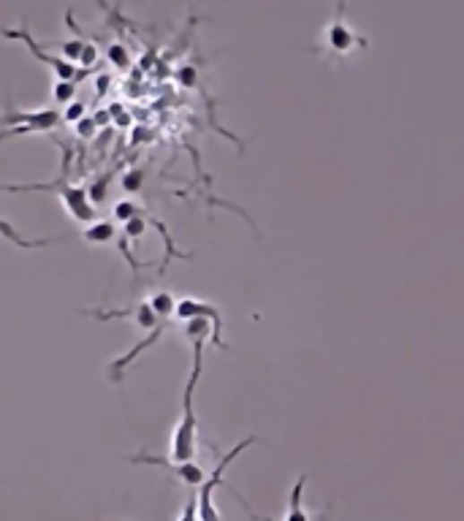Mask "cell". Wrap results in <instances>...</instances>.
Returning <instances> with one entry per match:
<instances>
[{
	"instance_id": "6da1fadb",
	"label": "cell",
	"mask_w": 464,
	"mask_h": 521,
	"mask_svg": "<svg viewBox=\"0 0 464 521\" xmlns=\"http://www.w3.org/2000/svg\"><path fill=\"white\" fill-rule=\"evenodd\" d=\"M204 343L207 340H193V367H191L188 383H185V391H182V412H179V421L171 438V462H193L196 456L199 421H196V410H193V394L204 372Z\"/></svg>"
},
{
	"instance_id": "7a4b0ae2",
	"label": "cell",
	"mask_w": 464,
	"mask_h": 521,
	"mask_svg": "<svg viewBox=\"0 0 464 521\" xmlns=\"http://www.w3.org/2000/svg\"><path fill=\"white\" fill-rule=\"evenodd\" d=\"M253 443H258V440H255V438H247V440L236 443L228 454L220 456V462L215 465V470H212V473L207 475V481L202 483V491H199V518H202V521H220V513H218V508H215V489L223 486V475H226L228 465H231L242 451H247Z\"/></svg>"
},
{
	"instance_id": "3957f363",
	"label": "cell",
	"mask_w": 464,
	"mask_h": 521,
	"mask_svg": "<svg viewBox=\"0 0 464 521\" xmlns=\"http://www.w3.org/2000/svg\"><path fill=\"white\" fill-rule=\"evenodd\" d=\"M60 120H63V115L57 109H33V112L14 109L12 107V95H9V109L0 115V126H4V128H30L33 134L55 131L60 126Z\"/></svg>"
},
{
	"instance_id": "277c9868",
	"label": "cell",
	"mask_w": 464,
	"mask_h": 521,
	"mask_svg": "<svg viewBox=\"0 0 464 521\" xmlns=\"http://www.w3.org/2000/svg\"><path fill=\"white\" fill-rule=\"evenodd\" d=\"M0 36L4 39H17V41H22L28 49H30V55L36 57V60H41L44 65H49L52 71H55V76H57V82H76L82 74L76 71V65L73 63H68V60H63V57H57V55H49L44 47H39V41L30 36V30L22 25L20 30H0Z\"/></svg>"
},
{
	"instance_id": "5b68a950",
	"label": "cell",
	"mask_w": 464,
	"mask_h": 521,
	"mask_svg": "<svg viewBox=\"0 0 464 521\" xmlns=\"http://www.w3.org/2000/svg\"><path fill=\"white\" fill-rule=\"evenodd\" d=\"M174 316L179 321H191V318H210L212 321V343L215 348H228V343L223 340V316L220 309L210 301H202V299H193V296H185L176 301V309Z\"/></svg>"
},
{
	"instance_id": "8992f818",
	"label": "cell",
	"mask_w": 464,
	"mask_h": 521,
	"mask_svg": "<svg viewBox=\"0 0 464 521\" xmlns=\"http://www.w3.org/2000/svg\"><path fill=\"white\" fill-rule=\"evenodd\" d=\"M84 316H90V318H96V321H115V318H131L139 329H144V332H152V329H158V324L160 321H166V318H158L155 312H152V307H150V301H139V304H131V307H120V309H99V307H90V309H82Z\"/></svg>"
},
{
	"instance_id": "52a82bcc",
	"label": "cell",
	"mask_w": 464,
	"mask_h": 521,
	"mask_svg": "<svg viewBox=\"0 0 464 521\" xmlns=\"http://www.w3.org/2000/svg\"><path fill=\"white\" fill-rule=\"evenodd\" d=\"M128 462L133 465H155V467H163L168 473H174V478H179L182 483H188V486H202L207 481V473L193 465V462H171V459H163V456H152L147 451H139V454H131Z\"/></svg>"
},
{
	"instance_id": "ba28073f",
	"label": "cell",
	"mask_w": 464,
	"mask_h": 521,
	"mask_svg": "<svg viewBox=\"0 0 464 521\" xmlns=\"http://www.w3.org/2000/svg\"><path fill=\"white\" fill-rule=\"evenodd\" d=\"M57 198L63 201L65 213H68L76 223H96L99 213H96V206L90 204V195H87L84 187L71 185V182H63V185L57 187Z\"/></svg>"
},
{
	"instance_id": "9c48e42d",
	"label": "cell",
	"mask_w": 464,
	"mask_h": 521,
	"mask_svg": "<svg viewBox=\"0 0 464 521\" xmlns=\"http://www.w3.org/2000/svg\"><path fill=\"white\" fill-rule=\"evenodd\" d=\"M323 44H326V49L334 52V55H348V52H353L356 47H364L366 41H364L361 36H356V33L348 28V22H345L342 17H337V20H331L329 28L323 30Z\"/></svg>"
},
{
	"instance_id": "30bf717a",
	"label": "cell",
	"mask_w": 464,
	"mask_h": 521,
	"mask_svg": "<svg viewBox=\"0 0 464 521\" xmlns=\"http://www.w3.org/2000/svg\"><path fill=\"white\" fill-rule=\"evenodd\" d=\"M82 239L87 245H109L117 239V226L112 221H96L82 231Z\"/></svg>"
},
{
	"instance_id": "8fae6325",
	"label": "cell",
	"mask_w": 464,
	"mask_h": 521,
	"mask_svg": "<svg viewBox=\"0 0 464 521\" xmlns=\"http://www.w3.org/2000/svg\"><path fill=\"white\" fill-rule=\"evenodd\" d=\"M305 486H307V475L302 473V475L296 478L294 489H291V502H288V510H286V518H283V521H313L310 513H307L305 505H302V491H305Z\"/></svg>"
},
{
	"instance_id": "7c38bea8",
	"label": "cell",
	"mask_w": 464,
	"mask_h": 521,
	"mask_svg": "<svg viewBox=\"0 0 464 521\" xmlns=\"http://www.w3.org/2000/svg\"><path fill=\"white\" fill-rule=\"evenodd\" d=\"M0 237L4 239H9L12 245H17V247H25V250H33V247H47V245H52V242H57V239H25L12 223H6L4 218H0Z\"/></svg>"
},
{
	"instance_id": "4fadbf2b",
	"label": "cell",
	"mask_w": 464,
	"mask_h": 521,
	"mask_svg": "<svg viewBox=\"0 0 464 521\" xmlns=\"http://www.w3.org/2000/svg\"><path fill=\"white\" fill-rule=\"evenodd\" d=\"M150 213L144 210V206H139L136 201H131V198H125V201H117L115 204V210H112V218H115V223H128V221H133V218H147Z\"/></svg>"
},
{
	"instance_id": "5bb4252c",
	"label": "cell",
	"mask_w": 464,
	"mask_h": 521,
	"mask_svg": "<svg viewBox=\"0 0 464 521\" xmlns=\"http://www.w3.org/2000/svg\"><path fill=\"white\" fill-rule=\"evenodd\" d=\"M147 301H150V307H152V312L158 318H171L174 309H176V299L168 291H155Z\"/></svg>"
},
{
	"instance_id": "9a60e30c",
	"label": "cell",
	"mask_w": 464,
	"mask_h": 521,
	"mask_svg": "<svg viewBox=\"0 0 464 521\" xmlns=\"http://www.w3.org/2000/svg\"><path fill=\"white\" fill-rule=\"evenodd\" d=\"M109 185H112V171H107V174H101V177H96V179L90 182L87 195H90V204H92V206H99V204H104V201H107V195H109Z\"/></svg>"
},
{
	"instance_id": "2e32d148",
	"label": "cell",
	"mask_w": 464,
	"mask_h": 521,
	"mask_svg": "<svg viewBox=\"0 0 464 521\" xmlns=\"http://www.w3.org/2000/svg\"><path fill=\"white\" fill-rule=\"evenodd\" d=\"M73 95H76V82H55V87H52L55 103L68 107V103H73Z\"/></svg>"
},
{
	"instance_id": "e0dca14e",
	"label": "cell",
	"mask_w": 464,
	"mask_h": 521,
	"mask_svg": "<svg viewBox=\"0 0 464 521\" xmlns=\"http://www.w3.org/2000/svg\"><path fill=\"white\" fill-rule=\"evenodd\" d=\"M107 60L115 65V68H128L131 65V55H128V49L123 47V44H109L107 47Z\"/></svg>"
},
{
	"instance_id": "ac0fdd59",
	"label": "cell",
	"mask_w": 464,
	"mask_h": 521,
	"mask_svg": "<svg viewBox=\"0 0 464 521\" xmlns=\"http://www.w3.org/2000/svg\"><path fill=\"white\" fill-rule=\"evenodd\" d=\"M84 44H87V39H71V41H63V44H60L63 60L79 63V57H82V52H84Z\"/></svg>"
},
{
	"instance_id": "d6986e66",
	"label": "cell",
	"mask_w": 464,
	"mask_h": 521,
	"mask_svg": "<svg viewBox=\"0 0 464 521\" xmlns=\"http://www.w3.org/2000/svg\"><path fill=\"white\" fill-rule=\"evenodd\" d=\"M144 187V171L142 169H131L123 174V190L125 193H139Z\"/></svg>"
},
{
	"instance_id": "ffe728a7",
	"label": "cell",
	"mask_w": 464,
	"mask_h": 521,
	"mask_svg": "<svg viewBox=\"0 0 464 521\" xmlns=\"http://www.w3.org/2000/svg\"><path fill=\"white\" fill-rule=\"evenodd\" d=\"M144 231H147V221L144 218H133V221H128L125 226H123V237L125 239H139V237H144Z\"/></svg>"
},
{
	"instance_id": "44dd1931",
	"label": "cell",
	"mask_w": 464,
	"mask_h": 521,
	"mask_svg": "<svg viewBox=\"0 0 464 521\" xmlns=\"http://www.w3.org/2000/svg\"><path fill=\"white\" fill-rule=\"evenodd\" d=\"M176 521H202L199 518V494H191L188 497V502H185V508H182V513H179Z\"/></svg>"
},
{
	"instance_id": "7402d4cb",
	"label": "cell",
	"mask_w": 464,
	"mask_h": 521,
	"mask_svg": "<svg viewBox=\"0 0 464 521\" xmlns=\"http://www.w3.org/2000/svg\"><path fill=\"white\" fill-rule=\"evenodd\" d=\"M87 115H84V103L82 100H73V103H68V107H65V112H63V120L65 123H82Z\"/></svg>"
},
{
	"instance_id": "603a6c76",
	"label": "cell",
	"mask_w": 464,
	"mask_h": 521,
	"mask_svg": "<svg viewBox=\"0 0 464 521\" xmlns=\"http://www.w3.org/2000/svg\"><path fill=\"white\" fill-rule=\"evenodd\" d=\"M96 63H99V47L87 41V44H84V52H82V57H79V65H82V68H84V74H87V71H90L92 65H96Z\"/></svg>"
},
{
	"instance_id": "cb8c5ba5",
	"label": "cell",
	"mask_w": 464,
	"mask_h": 521,
	"mask_svg": "<svg viewBox=\"0 0 464 521\" xmlns=\"http://www.w3.org/2000/svg\"><path fill=\"white\" fill-rule=\"evenodd\" d=\"M176 79L182 82V87H196V68L193 65H182L176 71Z\"/></svg>"
},
{
	"instance_id": "d4e9b609",
	"label": "cell",
	"mask_w": 464,
	"mask_h": 521,
	"mask_svg": "<svg viewBox=\"0 0 464 521\" xmlns=\"http://www.w3.org/2000/svg\"><path fill=\"white\" fill-rule=\"evenodd\" d=\"M99 131V126H96V120L92 117H84L82 123H76V134H79V139H92V134Z\"/></svg>"
},
{
	"instance_id": "484cf974",
	"label": "cell",
	"mask_w": 464,
	"mask_h": 521,
	"mask_svg": "<svg viewBox=\"0 0 464 521\" xmlns=\"http://www.w3.org/2000/svg\"><path fill=\"white\" fill-rule=\"evenodd\" d=\"M231 491H234V489H231ZM234 494H236V499H239V505H242V508L247 510V516H250L253 521H277V518H269V516H258V513H255V510H253V508L247 505V499H242V494H239V491H234Z\"/></svg>"
},
{
	"instance_id": "4316f807",
	"label": "cell",
	"mask_w": 464,
	"mask_h": 521,
	"mask_svg": "<svg viewBox=\"0 0 464 521\" xmlns=\"http://www.w3.org/2000/svg\"><path fill=\"white\" fill-rule=\"evenodd\" d=\"M109 84H112V76H107V74H101L99 76V82H96V90H99V98L109 90Z\"/></svg>"
}]
</instances>
